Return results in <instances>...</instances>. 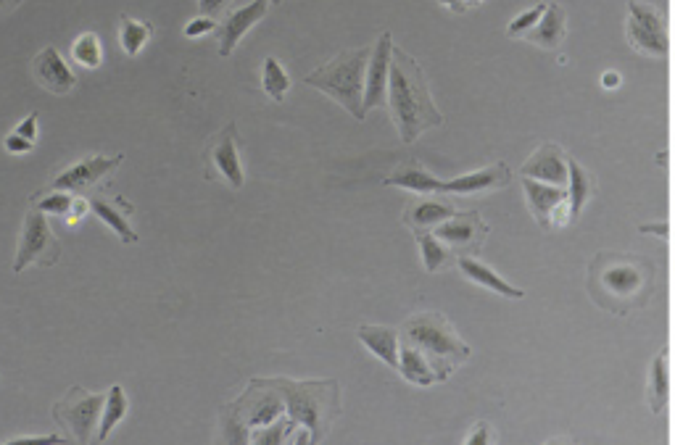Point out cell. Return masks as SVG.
<instances>
[{
  "instance_id": "8992f818",
  "label": "cell",
  "mask_w": 675,
  "mask_h": 445,
  "mask_svg": "<svg viewBox=\"0 0 675 445\" xmlns=\"http://www.w3.org/2000/svg\"><path fill=\"white\" fill-rule=\"evenodd\" d=\"M61 261V243L53 235L45 211L32 209L24 216L19 251H16L14 274H22L27 266H53Z\"/></svg>"
},
{
  "instance_id": "b9f144b4",
  "label": "cell",
  "mask_w": 675,
  "mask_h": 445,
  "mask_svg": "<svg viewBox=\"0 0 675 445\" xmlns=\"http://www.w3.org/2000/svg\"><path fill=\"white\" fill-rule=\"evenodd\" d=\"M198 3H201V11H204V16H217V14H222V11H225L230 0H198Z\"/></svg>"
},
{
  "instance_id": "30bf717a",
  "label": "cell",
  "mask_w": 675,
  "mask_h": 445,
  "mask_svg": "<svg viewBox=\"0 0 675 445\" xmlns=\"http://www.w3.org/2000/svg\"><path fill=\"white\" fill-rule=\"evenodd\" d=\"M391 58H393V40L391 32L380 35L375 51H372L370 64H367V77H364V111L378 108L388 101V79H391Z\"/></svg>"
},
{
  "instance_id": "ffe728a7",
  "label": "cell",
  "mask_w": 675,
  "mask_h": 445,
  "mask_svg": "<svg viewBox=\"0 0 675 445\" xmlns=\"http://www.w3.org/2000/svg\"><path fill=\"white\" fill-rule=\"evenodd\" d=\"M567 169H570V180H567V203H570V222H578L583 206H586L596 193V177L586 172L575 158L567 156Z\"/></svg>"
},
{
  "instance_id": "7a4b0ae2",
  "label": "cell",
  "mask_w": 675,
  "mask_h": 445,
  "mask_svg": "<svg viewBox=\"0 0 675 445\" xmlns=\"http://www.w3.org/2000/svg\"><path fill=\"white\" fill-rule=\"evenodd\" d=\"M388 103L393 122L399 127L401 143H414L425 130L443 124V114L433 103L422 66L401 48H393Z\"/></svg>"
},
{
  "instance_id": "f1b7e54d",
  "label": "cell",
  "mask_w": 675,
  "mask_h": 445,
  "mask_svg": "<svg viewBox=\"0 0 675 445\" xmlns=\"http://www.w3.org/2000/svg\"><path fill=\"white\" fill-rule=\"evenodd\" d=\"M151 32L153 27L148 22H135L127 14H122V22H119V43H122L124 53L127 56H138L146 48Z\"/></svg>"
},
{
  "instance_id": "52a82bcc",
  "label": "cell",
  "mask_w": 675,
  "mask_h": 445,
  "mask_svg": "<svg viewBox=\"0 0 675 445\" xmlns=\"http://www.w3.org/2000/svg\"><path fill=\"white\" fill-rule=\"evenodd\" d=\"M103 403H106V395L72 388L53 406V417L59 419L61 427L72 432V438H77L80 443H90L95 424L103 414Z\"/></svg>"
},
{
  "instance_id": "cb8c5ba5",
  "label": "cell",
  "mask_w": 675,
  "mask_h": 445,
  "mask_svg": "<svg viewBox=\"0 0 675 445\" xmlns=\"http://www.w3.org/2000/svg\"><path fill=\"white\" fill-rule=\"evenodd\" d=\"M88 203H90V211H93V214L98 216L101 222L109 224L111 230L122 237V243H127V245L138 243V232L132 230L130 222H127V216H124V214H132V211H127V209L119 211V206L124 203V198H117V201H106V198H101V195H98V198L93 195Z\"/></svg>"
},
{
  "instance_id": "3957f363",
  "label": "cell",
  "mask_w": 675,
  "mask_h": 445,
  "mask_svg": "<svg viewBox=\"0 0 675 445\" xmlns=\"http://www.w3.org/2000/svg\"><path fill=\"white\" fill-rule=\"evenodd\" d=\"M404 343L414 345L425 353V359L433 364L438 382L449 380V374L470 359V345L459 338L451 322L441 314H417L404 324Z\"/></svg>"
},
{
  "instance_id": "74e56055",
  "label": "cell",
  "mask_w": 675,
  "mask_h": 445,
  "mask_svg": "<svg viewBox=\"0 0 675 445\" xmlns=\"http://www.w3.org/2000/svg\"><path fill=\"white\" fill-rule=\"evenodd\" d=\"M32 140H27V137H22L19 132H11V135L6 137V151L8 153H30L32 151Z\"/></svg>"
},
{
  "instance_id": "7c38bea8",
  "label": "cell",
  "mask_w": 675,
  "mask_h": 445,
  "mask_svg": "<svg viewBox=\"0 0 675 445\" xmlns=\"http://www.w3.org/2000/svg\"><path fill=\"white\" fill-rule=\"evenodd\" d=\"M32 74H35L37 82L53 95L72 93L74 85H77V77H74V72L69 69V64H66L64 58H61V53L56 51V48H51V45L43 48V51L32 58Z\"/></svg>"
},
{
  "instance_id": "d6a6232c",
  "label": "cell",
  "mask_w": 675,
  "mask_h": 445,
  "mask_svg": "<svg viewBox=\"0 0 675 445\" xmlns=\"http://www.w3.org/2000/svg\"><path fill=\"white\" fill-rule=\"evenodd\" d=\"M40 193H48L45 198H32L35 201V209L45 211V214L66 216L74 206V193H66V190H40Z\"/></svg>"
},
{
  "instance_id": "60d3db41",
  "label": "cell",
  "mask_w": 675,
  "mask_h": 445,
  "mask_svg": "<svg viewBox=\"0 0 675 445\" xmlns=\"http://www.w3.org/2000/svg\"><path fill=\"white\" fill-rule=\"evenodd\" d=\"M488 440H494V430H491L486 422H480L478 427L467 435V443H488Z\"/></svg>"
},
{
  "instance_id": "d590c367",
  "label": "cell",
  "mask_w": 675,
  "mask_h": 445,
  "mask_svg": "<svg viewBox=\"0 0 675 445\" xmlns=\"http://www.w3.org/2000/svg\"><path fill=\"white\" fill-rule=\"evenodd\" d=\"M546 8H549V3H538V6H533V8H528V11H523V14L517 16L515 22L509 24L507 35L509 37L525 35L528 29H533L538 22H541V16L546 14Z\"/></svg>"
},
{
  "instance_id": "44dd1931",
  "label": "cell",
  "mask_w": 675,
  "mask_h": 445,
  "mask_svg": "<svg viewBox=\"0 0 675 445\" xmlns=\"http://www.w3.org/2000/svg\"><path fill=\"white\" fill-rule=\"evenodd\" d=\"M383 185L404 187V190H412V193H441L443 180H438L436 174H430L428 169H422L420 164L407 161V164L396 166V169L385 177Z\"/></svg>"
},
{
  "instance_id": "4dcf8cb0",
  "label": "cell",
  "mask_w": 675,
  "mask_h": 445,
  "mask_svg": "<svg viewBox=\"0 0 675 445\" xmlns=\"http://www.w3.org/2000/svg\"><path fill=\"white\" fill-rule=\"evenodd\" d=\"M417 243H420L422 264H425L428 272H438L449 261V251H446V245H443V240L436 232L417 230Z\"/></svg>"
},
{
  "instance_id": "d4e9b609",
  "label": "cell",
  "mask_w": 675,
  "mask_h": 445,
  "mask_svg": "<svg viewBox=\"0 0 675 445\" xmlns=\"http://www.w3.org/2000/svg\"><path fill=\"white\" fill-rule=\"evenodd\" d=\"M459 211L451 206V203H441V201H420L412 203L404 214V224L412 227L414 232L417 230H428V227H438L446 219H454Z\"/></svg>"
},
{
  "instance_id": "c3c4849f",
  "label": "cell",
  "mask_w": 675,
  "mask_h": 445,
  "mask_svg": "<svg viewBox=\"0 0 675 445\" xmlns=\"http://www.w3.org/2000/svg\"><path fill=\"white\" fill-rule=\"evenodd\" d=\"M472 3H483V0H472Z\"/></svg>"
},
{
  "instance_id": "e0dca14e",
  "label": "cell",
  "mask_w": 675,
  "mask_h": 445,
  "mask_svg": "<svg viewBox=\"0 0 675 445\" xmlns=\"http://www.w3.org/2000/svg\"><path fill=\"white\" fill-rule=\"evenodd\" d=\"M523 187L530 211L536 216V222L541 224L544 230H549V227H552L554 209H557L562 201H567V187L546 185V182L530 180V177H523Z\"/></svg>"
},
{
  "instance_id": "83f0119b",
  "label": "cell",
  "mask_w": 675,
  "mask_h": 445,
  "mask_svg": "<svg viewBox=\"0 0 675 445\" xmlns=\"http://www.w3.org/2000/svg\"><path fill=\"white\" fill-rule=\"evenodd\" d=\"M127 409H130V403H127V395H124L122 385H114L106 395V403H103V414H101V430H98V440H109V435L117 430V424L127 417Z\"/></svg>"
},
{
  "instance_id": "9c48e42d",
  "label": "cell",
  "mask_w": 675,
  "mask_h": 445,
  "mask_svg": "<svg viewBox=\"0 0 675 445\" xmlns=\"http://www.w3.org/2000/svg\"><path fill=\"white\" fill-rule=\"evenodd\" d=\"M206 164L209 169H217L219 177L230 182L233 190L243 187V166H240L238 156V127L235 124H227L225 130L211 137L209 148H206Z\"/></svg>"
},
{
  "instance_id": "1f68e13d",
  "label": "cell",
  "mask_w": 675,
  "mask_h": 445,
  "mask_svg": "<svg viewBox=\"0 0 675 445\" xmlns=\"http://www.w3.org/2000/svg\"><path fill=\"white\" fill-rule=\"evenodd\" d=\"M72 56L77 64H82L85 69H98L103 64V45L101 37L95 32H82L72 45Z\"/></svg>"
},
{
  "instance_id": "2e32d148",
  "label": "cell",
  "mask_w": 675,
  "mask_h": 445,
  "mask_svg": "<svg viewBox=\"0 0 675 445\" xmlns=\"http://www.w3.org/2000/svg\"><path fill=\"white\" fill-rule=\"evenodd\" d=\"M509 169L507 164H496L491 169H478L457 180H443L441 193H457V195H475L486 193V190H499V187L509 185Z\"/></svg>"
},
{
  "instance_id": "277c9868",
  "label": "cell",
  "mask_w": 675,
  "mask_h": 445,
  "mask_svg": "<svg viewBox=\"0 0 675 445\" xmlns=\"http://www.w3.org/2000/svg\"><path fill=\"white\" fill-rule=\"evenodd\" d=\"M370 48H359V51H343L306 74L304 82L320 93L330 95L341 103L351 116L362 122L367 111H364V77H367V61H370Z\"/></svg>"
},
{
  "instance_id": "d6986e66",
  "label": "cell",
  "mask_w": 675,
  "mask_h": 445,
  "mask_svg": "<svg viewBox=\"0 0 675 445\" xmlns=\"http://www.w3.org/2000/svg\"><path fill=\"white\" fill-rule=\"evenodd\" d=\"M565 35H567L565 11H562L559 3H549L546 14L541 16V22L525 32V40H528V43L541 45V48H546V51H554V48L565 40Z\"/></svg>"
},
{
  "instance_id": "4fadbf2b",
  "label": "cell",
  "mask_w": 675,
  "mask_h": 445,
  "mask_svg": "<svg viewBox=\"0 0 675 445\" xmlns=\"http://www.w3.org/2000/svg\"><path fill=\"white\" fill-rule=\"evenodd\" d=\"M269 11V0H251L248 6L238 8L233 14L227 16L225 22H219V56L227 58L235 51V45L243 40L248 29L254 27L256 22H262L264 14Z\"/></svg>"
},
{
  "instance_id": "f35d334b",
  "label": "cell",
  "mask_w": 675,
  "mask_h": 445,
  "mask_svg": "<svg viewBox=\"0 0 675 445\" xmlns=\"http://www.w3.org/2000/svg\"><path fill=\"white\" fill-rule=\"evenodd\" d=\"M37 119H40V114H37V111H32V114L27 116V119H22V122H19L16 132H19V135H22V137H27V140H32V143H35V140H37Z\"/></svg>"
},
{
  "instance_id": "681fc988",
  "label": "cell",
  "mask_w": 675,
  "mask_h": 445,
  "mask_svg": "<svg viewBox=\"0 0 675 445\" xmlns=\"http://www.w3.org/2000/svg\"><path fill=\"white\" fill-rule=\"evenodd\" d=\"M269 3H280V0H269Z\"/></svg>"
},
{
  "instance_id": "7bdbcfd3",
  "label": "cell",
  "mask_w": 675,
  "mask_h": 445,
  "mask_svg": "<svg viewBox=\"0 0 675 445\" xmlns=\"http://www.w3.org/2000/svg\"><path fill=\"white\" fill-rule=\"evenodd\" d=\"M644 235H660V237H668V224H641L639 227Z\"/></svg>"
},
{
  "instance_id": "9a60e30c",
  "label": "cell",
  "mask_w": 675,
  "mask_h": 445,
  "mask_svg": "<svg viewBox=\"0 0 675 445\" xmlns=\"http://www.w3.org/2000/svg\"><path fill=\"white\" fill-rule=\"evenodd\" d=\"M436 235L443 243L454 245V248H478L480 240L488 235V224L480 222L478 214H457L454 219H446L436 227Z\"/></svg>"
},
{
  "instance_id": "5b68a950",
  "label": "cell",
  "mask_w": 675,
  "mask_h": 445,
  "mask_svg": "<svg viewBox=\"0 0 675 445\" xmlns=\"http://www.w3.org/2000/svg\"><path fill=\"white\" fill-rule=\"evenodd\" d=\"M275 385L285 398L288 417L301 427L312 430V443H320L330 432V422L338 414V385L335 382H291L275 380Z\"/></svg>"
},
{
  "instance_id": "e575fe53",
  "label": "cell",
  "mask_w": 675,
  "mask_h": 445,
  "mask_svg": "<svg viewBox=\"0 0 675 445\" xmlns=\"http://www.w3.org/2000/svg\"><path fill=\"white\" fill-rule=\"evenodd\" d=\"M288 419L277 417L275 422H272V427H267L264 424V430H254L251 432V440L254 443H285V438H288V432H291V427H296V422L291 419V424H285Z\"/></svg>"
},
{
  "instance_id": "5bb4252c",
  "label": "cell",
  "mask_w": 675,
  "mask_h": 445,
  "mask_svg": "<svg viewBox=\"0 0 675 445\" xmlns=\"http://www.w3.org/2000/svg\"><path fill=\"white\" fill-rule=\"evenodd\" d=\"M523 177L546 182V185L567 187V180H570L567 156H562L559 145L554 143L541 145V148H538V151L523 164Z\"/></svg>"
},
{
  "instance_id": "4316f807",
  "label": "cell",
  "mask_w": 675,
  "mask_h": 445,
  "mask_svg": "<svg viewBox=\"0 0 675 445\" xmlns=\"http://www.w3.org/2000/svg\"><path fill=\"white\" fill-rule=\"evenodd\" d=\"M625 35H628V43L631 48H636L644 56H665L668 53V35H657L652 29L641 27L636 19L628 16V22H625Z\"/></svg>"
},
{
  "instance_id": "ab89813d",
  "label": "cell",
  "mask_w": 675,
  "mask_h": 445,
  "mask_svg": "<svg viewBox=\"0 0 675 445\" xmlns=\"http://www.w3.org/2000/svg\"><path fill=\"white\" fill-rule=\"evenodd\" d=\"M90 211V203L88 201H82V198H77V201H74V206H72V211H69V214H66V224H80L82 222V216L88 214Z\"/></svg>"
},
{
  "instance_id": "bcb514c9",
  "label": "cell",
  "mask_w": 675,
  "mask_h": 445,
  "mask_svg": "<svg viewBox=\"0 0 675 445\" xmlns=\"http://www.w3.org/2000/svg\"><path fill=\"white\" fill-rule=\"evenodd\" d=\"M22 0H0V14H8V11H14Z\"/></svg>"
},
{
  "instance_id": "ee69618b",
  "label": "cell",
  "mask_w": 675,
  "mask_h": 445,
  "mask_svg": "<svg viewBox=\"0 0 675 445\" xmlns=\"http://www.w3.org/2000/svg\"><path fill=\"white\" fill-rule=\"evenodd\" d=\"M14 443H64L61 435H43V438H19Z\"/></svg>"
},
{
  "instance_id": "8d00e7d4",
  "label": "cell",
  "mask_w": 675,
  "mask_h": 445,
  "mask_svg": "<svg viewBox=\"0 0 675 445\" xmlns=\"http://www.w3.org/2000/svg\"><path fill=\"white\" fill-rule=\"evenodd\" d=\"M219 24L211 19V16H198V19H193V22L185 27V37H190V40H196V37L201 35H209V32H214Z\"/></svg>"
},
{
  "instance_id": "ba28073f",
  "label": "cell",
  "mask_w": 675,
  "mask_h": 445,
  "mask_svg": "<svg viewBox=\"0 0 675 445\" xmlns=\"http://www.w3.org/2000/svg\"><path fill=\"white\" fill-rule=\"evenodd\" d=\"M124 161V156H88L77 161V164L66 166L64 172L51 182V187L45 190H66V193H88L90 187H95L98 182L117 169Z\"/></svg>"
},
{
  "instance_id": "484cf974",
  "label": "cell",
  "mask_w": 675,
  "mask_h": 445,
  "mask_svg": "<svg viewBox=\"0 0 675 445\" xmlns=\"http://www.w3.org/2000/svg\"><path fill=\"white\" fill-rule=\"evenodd\" d=\"M399 356H401L399 372L404 374L412 385L430 388L433 382H438V374H436V369H433V364H430V361L425 359V353L417 351L414 345H409V343L401 345Z\"/></svg>"
},
{
  "instance_id": "836d02e7",
  "label": "cell",
  "mask_w": 675,
  "mask_h": 445,
  "mask_svg": "<svg viewBox=\"0 0 675 445\" xmlns=\"http://www.w3.org/2000/svg\"><path fill=\"white\" fill-rule=\"evenodd\" d=\"M628 14H631V19H636L641 27L652 29V32H657V35H668V32H665V22H662L660 11H657L654 6H649V3L631 0V3H628Z\"/></svg>"
},
{
  "instance_id": "603a6c76",
  "label": "cell",
  "mask_w": 675,
  "mask_h": 445,
  "mask_svg": "<svg viewBox=\"0 0 675 445\" xmlns=\"http://www.w3.org/2000/svg\"><path fill=\"white\" fill-rule=\"evenodd\" d=\"M646 401L652 414H662L670 401V359L668 348H662L652 361V374H649V390H646Z\"/></svg>"
},
{
  "instance_id": "ac0fdd59",
  "label": "cell",
  "mask_w": 675,
  "mask_h": 445,
  "mask_svg": "<svg viewBox=\"0 0 675 445\" xmlns=\"http://www.w3.org/2000/svg\"><path fill=\"white\" fill-rule=\"evenodd\" d=\"M356 335L383 364H388L391 369H399V332L391 330V327H378V324H362L356 330Z\"/></svg>"
},
{
  "instance_id": "7dc6e473",
  "label": "cell",
  "mask_w": 675,
  "mask_h": 445,
  "mask_svg": "<svg viewBox=\"0 0 675 445\" xmlns=\"http://www.w3.org/2000/svg\"><path fill=\"white\" fill-rule=\"evenodd\" d=\"M438 3H441V6H451L454 11H462V8H465V3H459V0H438Z\"/></svg>"
},
{
  "instance_id": "6da1fadb",
  "label": "cell",
  "mask_w": 675,
  "mask_h": 445,
  "mask_svg": "<svg viewBox=\"0 0 675 445\" xmlns=\"http://www.w3.org/2000/svg\"><path fill=\"white\" fill-rule=\"evenodd\" d=\"M654 277V264L641 256L599 253L588 266V293L599 309L625 316L652 301Z\"/></svg>"
},
{
  "instance_id": "f6af8a7d",
  "label": "cell",
  "mask_w": 675,
  "mask_h": 445,
  "mask_svg": "<svg viewBox=\"0 0 675 445\" xmlns=\"http://www.w3.org/2000/svg\"><path fill=\"white\" fill-rule=\"evenodd\" d=\"M602 87H604V90H615V87H620V74H617V72H604Z\"/></svg>"
},
{
  "instance_id": "7402d4cb",
  "label": "cell",
  "mask_w": 675,
  "mask_h": 445,
  "mask_svg": "<svg viewBox=\"0 0 675 445\" xmlns=\"http://www.w3.org/2000/svg\"><path fill=\"white\" fill-rule=\"evenodd\" d=\"M457 264H459V269H462V274H465L467 280L478 282V285H483V288H488V290H494V293L504 295V298H515V301L525 298L523 290L515 288V285H509L507 280H501L499 274H496L488 264H483V261L472 259V256H459Z\"/></svg>"
},
{
  "instance_id": "f546056e",
  "label": "cell",
  "mask_w": 675,
  "mask_h": 445,
  "mask_svg": "<svg viewBox=\"0 0 675 445\" xmlns=\"http://www.w3.org/2000/svg\"><path fill=\"white\" fill-rule=\"evenodd\" d=\"M262 87H264V93H267L275 103H283L288 90H291V79H288V74H285V69L280 66V61H277L275 56L264 58Z\"/></svg>"
},
{
  "instance_id": "8fae6325",
  "label": "cell",
  "mask_w": 675,
  "mask_h": 445,
  "mask_svg": "<svg viewBox=\"0 0 675 445\" xmlns=\"http://www.w3.org/2000/svg\"><path fill=\"white\" fill-rule=\"evenodd\" d=\"M264 393L256 395V382L246 390V395L240 398L238 406H233L235 414H238L248 427H262V424H272L277 417H283L285 411V398L283 393L275 388V385H262Z\"/></svg>"
}]
</instances>
